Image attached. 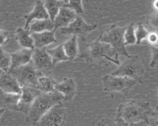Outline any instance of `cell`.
<instances>
[{"label": "cell", "mask_w": 158, "mask_h": 126, "mask_svg": "<svg viewBox=\"0 0 158 126\" xmlns=\"http://www.w3.org/2000/svg\"><path fill=\"white\" fill-rule=\"evenodd\" d=\"M152 112L149 102L131 100L119 105L116 117L130 124L141 120L149 121V117H151Z\"/></svg>", "instance_id": "cell-1"}, {"label": "cell", "mask_w": 158, "mask_h": 126, "mask_svg": "<svg viewBox=\"0 0 158 126\" xmlns=\"http://www.w3.org/2000/svg\"><path fill=\"white\" fill-rule=\"evenodd\" d=\"M62 100H64L63 95L56 90L51 93L41 92L36 98L26 115V122L35 125L44 114Z\"/></svg>", "instance_id": "cell-2"}, {"label": "cell", "mask_w": 158, "mask_h": 126, "mask_svg": "<svg viewBox=\"0 0 158 126\" xmlns=\"http://www.w3.org/2000/svg\"><path fill=\"white\" fill-rule=\"evenodd\" d=\"M88 49L80 57L87 61L94 62L99 64H107L112 62L120 65L118 53L109 44L99 41L98 39L86 45Z\"/></svg>", "instance_id": "cell-3"}, {"label": "cell", "mask_w": 158, "mask_h": 126, "mask_svg": "<svg viewBox=\"0 0 158 126\" xmlns=\"http://www.w3.org/2000/svg\"><path fill=\"white\" fill-rule=\"evenodd\" d=\"M125 28L126 26L112 24L101 33L98 39L110 45L118 55L129 57L130 55L127 50L123 37Z\"/></svg>", "instance_id": "cell-4"}, {"label": "cell", "mask_w": 158, "mask_h": 126, "mask_svg": "<svg viewBox=\"0 0 158 126\" xmlns=\"http://www.w3.org/2000/svg\"><path fill=\"white\" fill-rule=\"evenodd\" d=\"M144 73V68L137 55L127 57L122 64L111 74L114 76L127 77L142 83V77Z\"/></svg>", "instance_id": "cell-5"}, {"label": "cell", "mask_w": 158, "mask_h": 126, "mask_svg": "<svg viewBox=\"0 0 158 126\" xmlns=\"http://www.w3.org/2000/svg\"><path fill=\"white\" fill-rule=\"evenodd\" d=\"M9 72L15 77L22 88L24 87L36 88L38 78L43 75L42 72L37 70L31 62L26 65L10 69Z\"/></svg>", "instance_id": "cell-6"}, {"label": "cell", "mask_w": 158, "mask_h": 126, "mask_svg": "<svg viewBox=\"0 0 158 126\" xmlns=\"http://www.w3.org/2000/svg\"><path fill=\"white\" fill-rule=\"evenodd\" d=\"M102 82L104 91L119 92L125 95H127L137 83L132 79L112 74L105 75L102 79Z\"/></svg>", "instance_id": "cell-7"}, {"label": "cell", "mask_w": 158, "mask_h": 126, "mask_svg": "<svg viewBox=\"0 0 158 126\" xmlns=\"http://www.w3.org/2000/svg\"><path fill=\"white\" fill-rule=\"evenodd\" d=\"M67 117L66 109L62 101L56 104L44 114L36 126H62Z\"/></svg>", "instance_id": "cell-8"}, {"label": "cell", "mask_w": 158, "mask_h": 126, "mask_svg": "<svg viewBox=\"0 0 158 126\" xmlns=\"http://www.w3.org/2000/svg\"><path fill=\"white\" fill-rule=\"evenodd\" d=\"M97 28L96 24H88L81 16L77 15L75 19L67 27L59 29L60 33L64 35H72L85 41L88 35Z\"/></svg>", "instance_id": "cell-9"}, {"label": "cell", "mask_w": 158, "mask_h": 126, "mask_svg": "<svg viewBox=\"0 0 158 126\" xmlns=\"http://www.w3.org/2000/svg\"><path fill=\"white\" fill-rule=\"evenodd\" d=\"M31 62L33 66L41 72L50 70L54 67L51 57L48 53L46 47L35 48Z\"/></svg>", "instance_id": "cell-10"}, {"label": "cell", "mask_w": 158, "mask_h": 126, "mask_svg": "<svg viewBox=\"0 0 158 126\" xmlns=\"http://www.w3.org/2000/svg\"><path fill=\"white\" fill-rule=\"evenodd\" d=\"M41 92L36 88L24 87L22 88V93L18 102V111L27 115L36 98Z\"/></svg>", "instance_id": "cell-11"}, {"label": "cell", "mask_w": 158, "mask_h": 126, "mask_svg": "<svg viewBox=\"0 0 158 126\" xmlns=\"http://www.w3.org/2000/svg\"><path fill=\"white\" fill-rule=\"evenodd\" d=\"M0 90L4 92L21 94L22 87L15 77L9 72H3L0 76Z\"/></svg>", "instance_id": "cell-12"}, {"label": "cell", "mask_w": 158, "mask_h": 126, "mask_svg": "<svg viewBox=\"0 0 158 126\" xmlns=\"http://www.w3.org/2000/svg\"><path fill=\"white\" fill-rule=\"evenodd\" d=\"M24 18L25 20L24 28L28 30L32 22L37 20L49 18L48 12L44 7V2L38 0L35 2L33 9L24 15Z\"/></svg>", "instance_id": "cell-13"}, {"label": "cell", "mask_w": 158, "mask_h": 126, "mask_svg": "<svg viewBox=\"0 0 158 126\" xmlns=\"http://www.w3.org/2000/svg\"><path fill=\"white\" fill-rule=\"evenodd\" d=\"M56 90L64 96V101H71L77 92V85L72 78L65 77L62 82L56 85Z\"/></svg>", "instance_id": "cell-14"}, {"label": "cell", "mask_w": 158, "mask_h": 126, "mask_svg": "<svg viewBox=\"0 0 158 126\" xmlns=\"http://www.w3.org/2000/svg\"><path fill=\"white\" fill-rule=\"evenodd\" d=\"M77 16V15L71 9L65 6L62 7L53 21L55 30L68 26L75 19Z\"/></svg>", "instance_id": "cell-15"}, {"label": "cell", "mask_w": 158, "mask_h": 126, "mask_svg": "<svg viewBox=\"0 0 158 126\" xmlns=\"http://www.w3.org/2000/svg\"><path fill=\"white\" fill-rule=\"evenodd\" d=\"M33 49L22 48L21 49L10 53L11 67L10 69L26 65L31 61Z\"/></svg>", "instance_id": "cell-16"}, {"label": "cell", "mask_w": 158, "mask_h": 126, "mask_svg": "<svg viewBox=\"0 0 158 126\" xmlns=\"http://www.w3.org/2000/svg\"><path fill=\"white\" fill-rule=\"evenodd\" d=\"M56 30L41 33H32L31 35L34 41L35 48L46 47L47 45L57 42L55 37Z\"/></svg>", "instance_id": "cell-17"}, {"label": "cell", "mask_w": 158, "mask_h": 126, "mask_svg": "<svg viewBox=\"0 0 158 126\" xmlns=\"http://www.w3.org/2000/svg\"><path fill=\"white\" fill-rule=\"evenodd\" d=\"M20 94L9 93L0 90V108L10 111H18L17 104Z\"/></svg>", "instance_id": "cell-18"}, {"label": "cell", "mask_w": 158, "mask_h": 126, "mask_svg": "<svg viewBox=\"0 0 158 126\" xmlns=\"http://www.w3.org/2000/svg\"><path fill=\"white\" fill-rule=\"evenodd\" d=\"M15 37L22 48L34 49V41L31 33L28 29L18 28L15 30Z\"/></svg>", "instance_id": "cell-19"}, {"label": "cell", "mask_w": 158, "mask_h": 126, "mask_svg": "<svg viewBox=\"0 0 158 126\" xmlns=\"http://www.w3.org/2000/svg\"><path fill=\"white\" fill-rule=\"evenodd\" d=\"M28 30L32 33L53 31L55 30V28L53 22L50 18H47L32 22L29 26Z\"/></svg>", "instance_id": "cell-20"}, {"label": "cell", "mask_w": 158, "mask_h": 126, "mask_svg": "<svg viewBox=\"0 0 158 126\" xmlns=\"http://www.w3.org/2000/svg\"><path fill=\"white\" fill-rule=\"evenodd\" d=\"M57 84L52 77L42 75L38 79L36 89L42 93H51L56 91Z\"/></svg>", "instance_id": "cell-21"}, {"label": "cell", "mask_w": 158, "mask_h": 126, "mask_svg": "<svg viewBox=\"0 0 158 126\" xmlns=\"http://www.w3.org/2000/svg\"><path fill=\"white\" fill-rule=\"evenodd\" d=\"M64 49L69 60L75 59L79 53L77 37L72 36L65 42L62 43Z\"/></svg>", "instance_id": "cell-22"}, {"label": "cell", "mask_w": 158, "mask_h": 126, "mask_svg": "<svg viewBox=\"0 0 158 126\" xmlns=\"http://www.w3.org/2000/svg\"><path fill=\"white\" fill-rule=\"evenodd\" d=\"M47 51L51 57L53 66L60 62L69 60L64 49L63 44H60L52 49H47Z\"/></svg>", "instance_id": "cell-23"}, {"label": "cell", "mask_w": 158, "mask_h": 126, "mask_svg": "<svg viewBox=\"0 0 158 126\" xmlns=\"http://www.w3.org/2000/svg\"><path fill=\"white\" fill-rule=\"evenodd\" d=\"M44 5L49 18L53 22L60 9L64 6V4L58 0H44Z\"/></svg>", "instance_id": "cell-24"}, {"label": "cell", "mask_w": 158, "mask_h": 126, "mask_svg": "<svg viewBox=\"0 0 158 126\" xmlns=\"http://www.w3.org/2000/svg\"><path fill=\"white\" fill-rule=\"evenodd\" d=\"M10 53L0 49V69L4 72H9L11 67Z\"/></svg>", "instance_id": "cell-25"}, {"label": "cell", "mask_w": 158, "mask_h": 126, "mask_svg": "<svg viewBox=\"0 0 158 126\" xmlns=\"http://www.w3.org/2000/svg\"><path fill=\"white\" fill-rule=\"evenodd\" d=\"M123 37L125 46L136 44V40L135 33L134 23H131L126 26Z\"/></svg>", "instance_id": "cell-26"}, {"label": "cell", "mask_w": 158, "mask_h": 126, "mask_svg": "<svg viewBox=\"0 0 158 126\" xmlns=\"http://www.w3.org/2000/svg\"><path fill=\"white\" fill-rule=\"evenodd\" d=\"M97 126H129V124L123 119L116 117L115 119H102L98 122Z\"/></svg>", "instance_id": "cell-27"}, {"label": "cell", "mask_w": 158, "mask_h": 126, "mask_svg": "<svg viewBox=\"0 0 158 126\" xmlns=\"http://www.w3.org/2000/svg\"><path fill=\"white\" fill-rule=\"evenodd\" d=\"M64 6L73 10L77 15L82 16L84 14L82 0H68L67 3Z\"/></svg>", "instance_id": "cell-28"}, {"label": "cell", "mask_w": 158, "mask_h": 126, "mask_svg": "<svg viewBox=\"0 0 158 126\" xmlns=\"http://www.w3.org/2000/svg\"><path fill=\"white\" fill-rule=\"evenodd\" d=\"M149 31L144 28L141 23H138L135 30L136 36V44H140L143 39H146Z\"/></svg>", "instance_id": "cell-29"}, {"label": "cell", "mask_w": 158, "mask_h": 126, "mask_svg": "<svg viewBox=\"0 0 158 126\" xmlns=\"http://www.w3.org/2000/svg\"><path fill=\"white\" fill-rule=\"evenodd\" d=\"M146 22L147 24L154 30V31L158 33V12L148 15Z\"/></svg>", "instance_id": "cell-30"}, {"label": "cell", "mask_w": 158, "mask_h": 126, "mask_svg": "<svg viewBox=\"0 0 158 126\" xmlns=\"http://www.w3.org/2000/svg\"><path fill=\"white\" fill-rule=\"evenodd\" d=\"M151 58L149 66L152 68H158V47L152 46L151 47Z\"/></svg>", "instance_id": "cell-31"}, {"label": "cell", "mask_w": 158, "mask_h": 126, "mask_svg": "<svg viewBox=\"0 0 158 126\" xmlns=\"http://www.w3.org/2000/svg\"><path fill=\"white\" fill-rule=\"evenodd\" d=\"M146 40L150 45L152 46L156 45L158 43V33L154 31L149 32L147 36Z\"/></svg>", "instance_id": "cell-32"}, {"label": "cell", "mask_w": 158, "mask_h": 126, "mask_svg": "<svg viewBox=\"0 0 158 126\" xmlns=\"http://www.w3.org/2000/svg\"><path fill=\"white\" fill-rule=\"evenodd\" d=\"M9 40V32L6 30L0 29V46L5 45Z\"/></svg>", "instance_id": "cell-33"}, {"label": "cell", "mask_w": 158, "mask_h": 126, "mask_svg": "<svg viewBox=\"0 0 158 126\" xmlns=\"http://www.w3.org/2000/svg\"><path fill=\"white\" fill-rule=\"evenodd\" d=\"M129 126H151L149 121L146 120H141L137 122L131 123L129 124Z\"/></svg>", "instance_id": "cell-34"}, {"label": "cell", "mask_w": 158, "mask_h": 126, "mask_svg": "<svg viewBox=\"0 0 158 126\" xmlns=\"http://www.w3.org/2000/svg\"><path fill=\"white\" fill-rule=\"evenodd\" d=\"M151 117L154 118L156 126H158V106H156L155 109L153 110Z\"/></svg>", "instance_id": "cell-35"}, {"label": "cell", "mask_w": 158, "mask_h": 126, "mask_svg": "<svg viewBox=\"0 0 158 126\" xmlns=\"http://www.w3.org/2000/svg\"><path fill=\"white\" fill-rule=\"evenodd\" d=\"M153 7L155 9V10L158 12V0H154L153 1V4H152Z\"/></svg>", "instance_id": "cell-36"}, {"label": "cell", "mask_w": 158, "mask_h": 126, "mask_svg": "<svg viewBox=\"0 0 158 126\" xmlns=\"http://www.w3.org/2000/svg\"><path fill=\"white\" fill-rule=\"evenodd\" d=\"M6 111V109H2V108H0V117L2 116V115L3 114V113L4 112V111Z\"/></svg>", "instance_id": "cell-37"}, {"label": "cell", "mask_w": 158, "mask_h": 126, "mask_svg": "<svg viewBox=\"0 0 158 126\" xmlns=\"http://www.w3.org/2000/svg\"><path fill=\"white\" fill-rule=\"evenodd\" d=\"M58 1H60V2H63L64 4H66V3H67V2H68V0H58Z\"/></svg>", "instance_id": "cell-38"}, {"label": "cell", "mask_w": 158, "mask_h": 126, "mask_svg": "<svg viewBox=\"0 0 158 126\" xmlns=\"http://www.w3.org/2000/svg\"><path fill=\"white\" fill-rule=\"evenodd\" d=\"M3 72H4V71H2V70H1V69H0V76H1V74H2V73H3Z\"/></svg>", "instance_id": "cell-39"}, {"label": "cell", "mask_w": 158, "mask_h": 126, "mask_svg": "<svg viewBox=\"0 0 158 126\" xmlns=\"http://www.w3.org/2000/svg\"><path fill=\"white\" fill-rule=\"evenodd\" d=\"M0 3H1V0H0Z\"/></svg>", "instance_id": "cell-40"}, {"label": "cell", "mask_w": 158, "mask_h": 126, "mask_svg": "<svg viewBox=\"0 0 158 126\" xmlns=\"http://www.w3.org/2000/svg\"><path fill=\"white\" fill-rule=\"evenodd\" d=\"M157 106H158V105H157Z\"/></svg>", "instance_id": "cell-41"}]
</instances>
